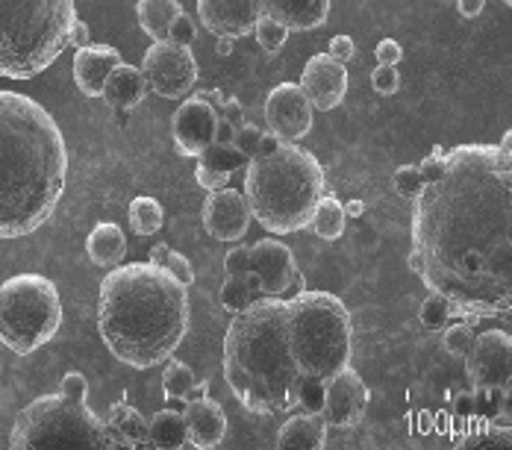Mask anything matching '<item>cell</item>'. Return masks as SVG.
Returning a JSON list of instances; mask_svg holds the SVG:
<instances>
[{"mask_svg":"<svg viewBox=\"0 0 512 450\" xmlns=\"http://www.w3.org/2000/svg\"><path fill=\"white\" fill-rule=\"evenodd\" d=\"M59 392L74 395V398H86V395H89V380H86L80 371H68V374L62 377V389H59Z\"/></svg>","mask_w":512,"mask_h":450,"instance_id":"obj_46","label":"cell"},{"mask_svg":"<svg viewBox=\"0 0 512 450\" xmlns=\"http://www.w3.org/2000/svg\"><path fill=\"white\" fill-rule=\"evenodd\" d=\"M148 95V83L142 77V68L136 65H115L103 83L101 98L112 106V109H133L136 103H142V98Z\"/></svg>","mask_w":512,"mask_h":450,"instance_id":"obj_22","label":"cell"},{"mask_svg":"<svg viewBox=\"0 0 512 450\" xmlns=\"http://www.w3.org/2000/svg\"><path fill=\"white\" fill-rule=\"evenodd\" d=\"M183 12L180 0H139L136 3V15L142 30L154 39V42H165L171 33L174 18Z\"/></svg>","mask_w":512,"mask_h":450,"instance_id":"obj_27","label":"cell"},{"mask_svg":"<svg viewBox=\"0 0 512 450\" xmlns=\"http://www.w3.org/2000/svg\"><path fill=\"white\" fill-rule=\"evenodd\" d=\"M421 189H424V177H421L418 165H404V168L395 171V192H398L401 198L412 200Z\"/></svg>","mask_w":512,"mask_h":450,"instance_id":"obj_36","label":"cell"},{"mask_svg":"<svg viewBox=\"0 0 512 450\" xmlns=\"http://www.w3.org/2000/svg\"><path fill=\"white\" fill-rule=\"evenodd\" d=\"M215 50H218V56H230L233 53V39H218Z\"/></svg>","mask_w":512,"mask_h":450,"instance_id":"obj_58","label":"cell"},{"mask_svg":"<svg viewBox=\"0 0 512 450\" xmlns=\"http://www.w3.org/2000/svg\"><path fill=\"white\" fill-rule=\"evenodd\" d=\"M451 315H454L451 303L442 298V295H436V292H430V298L424 300L421 309H418V318H421V324L427 330H445Z\"/></svg>","mask_w":512,"mask_h":450,"instance_id":"obj_33","label":"cell"},{"mask_svg":"<svg viewBox=\"0 0 512 450\" xmlns=\"http://www.w3.org/2000/svg\"><path fill=\"white\" fill-rule=\"evenodd\" d=\"M374 53H377V65H398L404 59V48L395 39H383Z\"/></svg>","mask_w":512,"mask_h":450,"instance_id":"obj_45","label":"cell"},{"mask_svg":"<svg viewBox=\"0 0 512 450\" xmlns=\"http://www.w3.org/2000/svg\"><path fill=\"white\" fill-rule=\"evenodd\" d=\"M262 298L259 283L254 280V274H227L224 286H221V306L233 315L239 309H245L248 303Z\"/></svg>","mask_w":512,"mask_h":450,"instance_id":"obj_29","label":"cell"},{"mask_svg":"<svg viewBox=\"0 0 512 450\" xmlns=\"http://www.w3.org/2000/svg\"><path fill=\"white\" fill-rule=\"evenodd\" d=\"M251 274L259 283L262 298H286L301 289L295 253L280 239H259L251 245Z\"/></svg>","mask_w":512,"mask_h":450,"instance_id":"obj_12","label":"cell"},{"mask_svg":"<svg viewBox=\"0 0 512 450\" xmlns=\"http://www.w3.org/2000/svg\"><path fill=\"white\" fill-rule=\"evenodd\" d=\"M112 112H115L118 124H127V118H130V109H112Z\"/></svg>","mask_w":512,"mask_h":450,"instance_id":"obj_59","label":"cell"},{"mask_svg":"<svg viewBox=\"0 0 512 450\" xmlns=\"http://www.w3.org/2000/svg\"><path fill=\"white\" fill-rule=\"evenodd\" d=\"M198 398H209V386L195 380V386H192V392H189V398L186 400H198Z\"/></svg>","mask_w":512,"mask_h":450,"instance_id":"obj_56","label":"cell"},{"mask_svg":"<svg viewBox=\"0 0 512 450\" xmlns=\"http://www.w3.org/2000/svg\"><path fill=\"white\" fill-rule=\"evenodd\" d=\"M410 268L465 321L512 309V133L501 145L445 150L412 198Z\"/></svg>","mask_w":512,"mask_h":450,"instance_id":"obj_1","label":"cell"},{"mask_svg":"<svg viewBox=\"0 0 512 450\" xmlns=\"http://www.w3.org/2000/svg\"><path fill=\"white\" fill-rule=\"evenodd\" d=\"M262 12L289 33H307L327 21L330 0H262Z\"/></svg>","mask_w":512,"mask_h":450,"instance_id":"obj_21","label":"cell"},{"mask_svg":"<svg viewBox=\"0 0 512 450\" xmlns=\"http://www.w3.org/2000/svg\"><path fill=\"white\" fill-rule=\"evenodd\" d=\"M195 33H198V27H195L192 15H189V12H180V15L174 18V24H171L168 39L177 42V45H192V42H195Z\"/></svg>","mask_w":512,"mask_h":450,"instance_id":"obj_41","label":"cell"},{"mask_svg":"<svg viewBox=\"0 0 512 450\" xmlns=\"http://www.w3.org/2000/svg\"><path fill=\"white\" fill-rule=\"evenodd\" d=\"M454 403H457V406H454V412H457V415H468V412L474 409V395H460Z\"/></svg>","mask_w":512,"mask_h":450,"instance_id":"obj_55","label":"cell"},{"mask_svg":"<svg viewBox=\"0 0 512 450\" xmlns=\"http://www.w3.org/2000/svg\"><path fill=\"white\" fill-rule=\"evenodd\" d=\"M198 59L189 45H177L171 39L154 42L142 56V77L148 89L165 100L189 98L198 83Z\"/></svg>","mask_w":512,"mask_h":450,"instance_id":"obj_10","label":"cell"},{"mask_svg":"<svg viewBox=\"0 0 512 450\" xmlns=\"http://www.w3.org/2000/svg\"><path fill=\"white\" fill-rule=\"evenodd\" d=\"M148 445L162 450H177L189 445L186 433V418L177 409H159L148 421Z\"/></svg>","mask_w":512,"mask_h":450,"instance_id":"obj_26","label":"cell"},{"mask_svg":"<svg viewBox=\"0 0 512 450\" xmlns=\"http://www.w3.org/2000/svg\"><path fill=\"white\" fill-rule=\"evenodd\" d=\"M218 118H224L227 124H233V127L239 130V127L245 124V106L236 98H224L221 109H218Z\"/></svg>","mask_w":512,"mask_h":450,"instance_id":"obj_47","label":"cell"},{"mask_svg":"<svg viewBox=\"0 0 512 450\" xmlns=\"http://www.w3.org/2000/svg\"><path fill=\"white\" fill-rule=\"evenodd\" d=\"M368 409V386L351 365H345L339 374H333L324 383L321 400V418L333 430H354Z\"/></svg>","mask_w":512,"mask_h":450,"instance_id":"obj_13","label":"cell"},{"mask_svg":"<svg viewBox=\"0 0 512 450\" xmlns=\"http://www.w3.org/2000/svg\"><path fill=\"white\" fill-rule=\"evenodd\" d=\"M9 448H118L106 418L86 398L65 392L42 395L27 403L9 433Z\"/></svg>","mask_w":512,"mask_h":450,"instance_id":"obj_8","label":"cell"},{"mask_svg":"<svg viewBox=\"0 0 512 450\" xmlns=\"http://www.w3.org/2000/svg\"><path fill=\"white\" fill-rule=\"evenodd\" d=\"M280 148V139L274 136V133H262V139H259V150H256V156H262V153H271V150Z\"/></svg>","mask_w":512,"mask_h":450,"instance_id":"obj_53","label":"cell"},{"mask_svg":"<svg viewBox=\"0 0 512 450\" xmlns=\"http://www.w3.org/2000/svg\"><path fill=\"white\" fill-rule=\"evenodd\" d=\"M254 215L245 192H236L230 186L209 192L204 200V227L206 233L218 242H239L248 236Z\"/></svg>","mask_w":512,"mask_h":450,"instance_id":"obj_15","label":"cell"},{"mask_svg":"<svg viewBox=\"0 0 512 450\" xmlns=\"http://www.w3.org/2000/svg\"><path fill=\"white\" fill-rule=\"evenodd\" d=\"M68 45H71V48H86V45H92V30H89V24H86V21H80V18H77V21H74V24H71V33H68Z\"/></svg>","mask_w":512,"mask_h":450,"instance_id":"obj_49","label":"cell"},{"mask_svg":"<svg viewBox=\"0 0 512 450\" xmlns=\"http://www.w3.org/2000/svg\"><path fill=\"white\" fill-rule=\"evenodd\" d=\"M465 371L477 392L510 389L512 336L507 330H489L474 336L465 353Z\"/></svg>","mask_w":512,"mask_h":450,"instance_id":"obj_11","label":"cell"},{"mask_svg":"<svg viewBox=\"0 0 512 450\" xmlns=\"http://www.w3.org/2000/svg\"><path fill=\"white\" fill-rule=\"evenodd\" d=\"M168 253H171V248H168L165 242H159V245H154V250H151V259H148V262H154V265H165Z\"/></svg>","mask_w":512,"mask_h":450,"instance_id":"obj_54","label":"cell"},{"mask_svg":"<svg viewBox=\"0 0 512 450\" xmlns=\"http://www.w3.org/2000/svg\"><path fill=\"white\" fill-rule=\"evenodd\" d=\"M74 0H0V77L33 80L68 48Z\"/></svg>","mask_w":512,"mask_h":450,"instance_id":"obj_6","label":"cell"},{"mask_svg":"<svg viewBox=\"0 0 512 450\" xmlns=\"http://www.w3.org/2000/svg\"><path fill=\"white\" fill-rule=\"evenodd\" d=\"M121 65V53L112 45H86L74 53V83L86 98H101L109 71Z\"/></svg>","mask_w":512,"mask_h":450,"instance_id":"obj_20","label":"cell"},{"mask_svg":"<svg viewBox=\"0 0 512 450\" xmlns=\"http://www.w3.org/2000/svg\"><path fill=\"white\" fill-rule=\"evenodd\" d=\"M345 224H348L345 206L339 203L336 195H327V192H324V195L318 198V203H315V209H312V221H309V227L315 230V236H318V239L336 242V239H342Z\"/></svg>","mask_w":512,"mask_h":450,"instance_id":"obj_28","label":"cell"},{"mask_svg":"<svg viewBox=\"0 0 512 450\" xmlns=\"http://www.w3.org/2000/svg\"><path fill=\"white\" fill-rule=\"evenodd\" d=\"M365 212V203L362 200H351L348 206H345V215H354V218H359Z\"/></svg>","mask_w":512,"mask_h":450,"instance_id":"obj_57","label":"cell"},{"mask_svg":"<svg viewBox=\"0 0 512 450\" xmlns=\"http://www.w3.org/2000/svg\"><path fill=\"white\" fill-rule=\"evenodd\" d=\"M336 62H348V59H354V53H357V45H354V39L351 36H336L333 42H330V50H327Z\"/></svg>","mask_w":512,"mask_h":450,"instance_id":"obj_48","label":"cell"},{"mask_svg":"<svg viewBox=\"0 0 512 450\" xmlns=\"http://www.w3.org/2000/svg\"><path fill=\"white\" fill-rule=\"evenodd\" d=\"M471 342H474V330H471V321H457L454 327H448L445 330V336H442V345L445 350L451 353V356H465L468 348H471Z\"/></svg>","mask_w":512,"mask_h":450,"instance_id":"obj_35","label":"cell"},{"mask_svg":"<svg viewBox=\"0 0 512 450\" xmlns=\"http://www.w3.org/2000/svg\"><path fill=\"white\" fill-rule=\"evenodd\" d=\"M106 427H109L118 448H142V445H148V421L142 418L139 409H133L127 403V398L109 409Z\"/></svg>","mask_w":512,"mask_h":450,"instance_id":"obj_24","label":"cell"},{"mask_svg":"<svg viewBox=\"0 0 512 450\" xmlns=\"http://www.w3.org/2000/svg\"><path fill=\"white\" fill-rule=\"evenodd\" d=\"M215 127H218V112L209 103L195 95L183 98L171 118V136H174L177 153L201 156L215 142Z\"/></svg>","mask_w":512,"mask_h":450,"instance_id":"obj_16","label":"cell"},{"mask_svg":"<svg viewBox=\"0 0 512 450\" xmlns=\"http://www.w3.org/2000/svg\"><path fill=\"white\" fill-rule=\"evenodd\" d=\"M186 418V433H189V445L201 450L218 448L227 436V415L221 409V403L212 398L189 400L183 409Z\"/></svg>","mask_w":512,"mask_h":450,"instance_id":"obj_19","label":"cell"},{"mask_svg":"<svg viewBox=\"0 0 512 450\" xmlns=\"http://www.w3.org/2000/svg\"><path fill=\"white\" fill-rule=\"evenodd\" d=\"M224 271L227 274H251V248L233 242L230 253L224 256Z\"/></svg>","mask_w":512,"mask_h":450,"instance_id":"obj_40","label":"cell"},{"mask_svg":"<svg viewBox=\"0 0 512 450\" xmlns=\"http://www.w3.org/2000/svg\"><path fill=\"white\" fill-rule=\"evenodd\" d=\"M86 253L95 265L101 268H115L124 262L127 256V239H124V230L112 221H101L95 224V230L89 233L86 239Z\"/></svg>","mask_w":512,"mask_h":450,"instance_id":"obj_25","label":"cell"},{"mask_svg":"<svg viewBox=\"0 0 512 450\" xmlns=\"http://www.w3.org/2000/svg\"><path fill=\"white\" fill-rule=\"evenodd\" d=\"M259 139H262V130L256 127V124H242L239 130H236V136H233V145L236 150L245 156V159H254L256 150H259Z\"/></svg>","mask_w":512,"mask_h":450,"instance_id":"obj_39","label":"cell"},{"mask_svg":"<svg viewBox=\"0 0 512 450\" xmlns=\"http://www.w3.org/2000/svg\"><path fill=\"white\" fill-rule=\"evenodd\" d=\"M68 180V148L39 100L0 92V239L45 227Z\"/></svg>","mask_w":512,"mask_h":450,"instance_id":"obj_2","label":"cell"},{"mask_svg":"<svg viewBox=\"0 0 512 450\" xmlns=\"http://www.w3.org/2000/svg\"><path fill=\"white\" fill-rule=\"evenodd\" d=\"M233 136H236V127H233V124H227L224 118H218V127H215V142H224V145H230V142H233Z\"/></svg>","mask_w":512,"mask_h":450,"instance_id":"obj_51","label":"cell"},{"mask_svg":"<svg viewBox=\"0 0 512 450\" xmlns=\"http://www.w3.org/2000/svg\"><path fill=\"white\" fill-rule=\"evenodd\" d=\"M192 386H195L192 368L186 362H180V359H168L165 362V374H162V392H165V398L186 400L189 392H192Z\"/></svg>","mask_w":512,"mask_h":450,"instance_id":"obj_31","label":"cell"},{"mask_svg":"<svg viewBox=\"0 0 512 450\" xmlns=\"http://www.w3.org/2000/svg\"><path fill=\"white\" fill-rule=\"evenodd\" d=\"M189 289L162 265H115L98 292V330L109 353L130 368L165 365L189 333Z\"/></svg>","mask_w":512,"mask_h":450,"instance_id":"obj_3","label":"cell"},{"mask_svg":"<svg viewBox=\"0 0 512 450\" xmlns=\"http://www.w3.org/2000/svg\"><path fill=\"white\" fill-rule=\"evenodd\" d=\"M201 162L198 165H206V168H215V171H224V174H233L236 168H245L248 159L236 150V145H224V142H212L209 148L198 156Z\"/></svg>","mask_w":512,"mask_h":450,"instance_id":"obj_32","label":"cell"},{"mask_svg":"<svg viewBox=\"0 0 512 450\" xmlns=\"http://www.w3.org/2000/svg\"><path fill=\"white\" fill-rule=\"evenodd\" d=\"M321 195V162L292 142H280L277 150L254 156L245 165V198L251 215L274 236L307 230Z\"/></svg>","mask_w":512,"mask_h":450,"instance_id":"obj_5","label":"cell"},{"mask_svg":"<svg viewBox=\"0 0 512 450\" xmlns=\"http://www.w3.org/2000/svg\"><path fill=\"white\" fill-rule=\"evenodd\" d=\"M483 6H486V0H457L462 18H477L483 12Z\"/></svg>","mask_w":512,"mask_h":450,"instance_id":"obj_50","label":"cell"},{"mask_svg":"<svg viewBox=\"0 0 512 450\" xmlns=\"http://www.w3.org/2000/svg\"><path fill=\"white\" fill-rule=\"evenodd\" d=\"M127 218H130V227H133L136 236H156L162 230L165 209H162V203L156 198L142 195V198H133Z\"/></svg>","mask_w":512,"mask_h":450,"instance_id":"obj_30","label":"cell"},{"mask_svg":"<svg viewBox=\"0 0 512 450\" xmlns=\"http://www.w3.org/2000/svg\"><path fill=\"white\" fill-rule=\"evenodd\" d=\"M504 3H507V6H512V0H504Z\"/></svg>","mask_w":512,"mask_h":450,"instance_id":"obj_60","label":"cell"},{"mask_svg":"<svg viewBox=\"0 0 512 450\" xmlns=\"http://www.w3.org/2000/svg\"><path fill=\"white\" fill-rule=\"evenodd\" d=\"M224 380L251 415L298 406L301 377L286 339V298H259L233 312L224 336Z\"/></svg>","mask_w":512,"mask_h":450,"instance_id":"obj_4","label":"cell"},{"mask_svg":"<svg viewBox=\"0 0 512 450\" xmlns=\"http://www.w3.org/2000/svg\"><path fill=\"white\" fill-rule=\"evenodd\" d=\"M371 86L377 95H395L401 89V74L398 65H377L371 74Z\"/></svg>","mask_w":512,"mask_h":450,"instance_id":"obj_37","label":"cell"},{"mask_svg":"<svg viewBox=\"0 0 512 450\" xmlns=\"http://www.w3.org/2000/svg\"><path fill=\"white\" fill-rule=\"evenodd\" d=\"M442 168H445V148H433V153H430L427 159L418 162V171H421L424 183L436 180V177L442 174Z\"/></svg>","mask_w":512,"mask_h":450,"instance_id":"obj_44","label":"cell"},{"mask_svg":"<svg viewBox=\"0 0 512 450\" xmlns=\"http://www.w3.org/2000/svg\"><path fill=\"white\" fill-rule=\"evenodd\" d=\"M254 36H256V42H259V48L265 50V53H277V50H283V45H286L289 30H286L283 24H277L274 18L262 15V18L256 21Z\"/></svg>","mask_w":512,"mask_h":450,"instance_id":"obj_34","label":"cell"},{"mask_svg":"<svg viewBox=\"0 0 512 450\" xmlns=\"http://www.w3.org/2000/svg\"><path fill=\"white\" fill-rule=\"evenodd\" d=\"M201 24L218 39H245L265 15L262 0H198Z\"/></svg>","mask_w":512,"mask_h":450,"instance_id":"obj_17","label":"cell"},{"mask_svg":"<svg viewBox=\"0 0 512 450\" xmlns=\"http://www.w3.org/2000/svg\"><path fill=\"white\" fill-rule=\"evenodd\" d=\"M301 89L307 92L312 109L330 112L348 98V71L330 53H315V56H309L307 65H304Z\"/></svg>","mask_w":512,"mask_h":450,"instance_id":"obj_18","label":"cell"},{"mask_svg":"<svg viewBox=\"0 0 512 450\" xmlns=\"http://www.w3.org/2000/svg\"><path fill=\"white\" fill-rule=\"evenodd\" d=\"M286 339L298 377L324 386L351 362V312L330 292H298L286 300Z\"/></svg>","mask_w":512,"mask_h":450,"instance_id":"obj_7","label":"cell"},{"mask_svg":"<svg viewBox=\"0 0 512 450\" xmlns=\"http://www.w3.org/2000/svg\"><path fill=\"white\" fill-rule=\"evenodd\" d=\"M195 180H198V186H201V189H206V192H215V189H224V186L230 183V174L215 171V168H206V165H198V168H195Z\"/></svg>","mask_w":512,"mask_h":450,"instance_id":"obj_43","label":"cell"},{"mask_svg":"<svg viewBox=\"0 0 512 450\" xmlns=\"http://www.w3.org/2000/svg\"><path fill=\"white\" fill-rule=\"evenodd\" d=\"M62 327V300L45 274H15L0 286V342L27 356Z\"/></svg>","mask_w":512,"mask_h":450,"instance_id":"obj_9","label":"cell"},{"mask_svg":"<svg viewBox=\"0 0 512 450\" xmlns=\"http://www.w3.org/2000/svg\"><path fill=\"white\" fill-rule=\"evenodd\" d=\"M195 98H201L204 103H209L215 112H218V109H221V103H224V95H221L218 89H198V92H195Z\"/></svg>","mask_w":512,"mask_h":450,"instance_id":"obj_52","label":"cell"},{"mask_svg":"<svg viewBox=\"0 0 512 450\" xmlns=\"http://www.w3.org/2000/svg\"><path fill=\"white\" fill-rule=\"evenodd\" d=\"M321 400H324V386L301 380V386H298V406H304V412H321Z\"/></svg>","mask_w":512,"mask_h":450,"instance_id":"obj_42","label":"cell"},{"mask_svg":"<svg viewBox=\"0 0 512 450\" xmlns=\"http://www.w3.org/2000/svg\"><path fill=\"white\" fill-rule=\"evenodd\" d=\"M324 445H327V424L318 412L292 415L277 433V448L321 450Z\"/></svg>","mask_w":512,"mask_h":450,"instance_id":"obj_23","label":"cell"},{"mask_svg":"<svg viewBox=\"0 0 512 450\" xmlns=\"http://www.w3.org/2000/svg\"><path fill=\"white\" fill-rule=\"evenodd\" d=\"M162 268H165L177 283H183L186 289L195 283V268H192V262H189L183 253H177V250H171V253H168V259H165V265H162Z\"/></svg>","mask_w":512,"mask_h":450,"instance_id":"obj_38","label":"cell"},{"mask_svg":"<svg viewBox=\"0 0 512 450\" xmlns=\"http://www.w3.org/2000/svg\"><path fill=\"white\" fill-rule=\"evenodd\" d=\"M265 124L280 142H298L312 130V103L301 83L274 86L265 98Z\"/></svg>","mask_w":512,"mask_h":450,"instance_id":"obj_14","label":"cell"}]
</instances>
